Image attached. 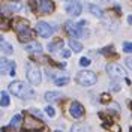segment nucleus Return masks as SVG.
<instances>
[{
    "instance_id": "nucleus-1",
    "label": "nucleus",
    "mask_w": 132,
    "mask_h": 132,
    "mask_svg": "<svg viewBox=\"0 0 132 132\" xmlns=\"http://www.w3.org/2000/svg\"><path fill=\"white\" fill-rule=\"evenodd\" d=\"M9 92L12 95H15L21 99H30L35 96V92H33L32 87H29L26 82L23 81H14L9 84Z\"/></svg>"
},
{
    "instance_id": "nucleus-2",
    "label": "nucleus",
    "mask_w": 132,
    "mask_h": 132,
    "mask_svg": "<svg viewBox=\"0 0 132 132\" xmlns=\"http://www.w3.org/2000/svg\"><path fill=\"white\" fill-rule=\"evenodd\" d=\"M96 80H98V77L92 71H80L75 77V81L82 87H90L93 84H96Z\"/></svg>"
},
{
    "instance_id": "nucleus-3",
    "label": "nucleus",
    "mask_w": 132,
    "mask_h": 132,
    "mask_svg": "<svg viewBox=\"0 0 132 132\" xmlns=\"http://www.w3.org/2000/svg\"><path fill=\"white\" fill-rule=\"evenodd\" d=\"M26 75H27V80H29L30 84H33V86L41 84V81H42L41 71H39V68H36L35 65L27 63V68H26Z\"/></svg>"
},
{
    "instance_id": "nucleus-4",
    "label": "nucleus",
    "mask_w": 132,
    "mask_h": 132,
    "mask_svg": "<svg viewBox=\"0 0 132 132\" xmlns=\"http://www.w3.org/2000/svg\"><path fill=\"white\" fill-rule=\"evenodd\" d=\"M65 11L71 16H78L82 12V5L78 0H65Z\"/></svg>"
},
{
    "instance_id": "nucleus-5",
    "label": "nucleus",
    "mask_w": 132,
    "mask_h": 132,
    "mask_svg": "<svg viewBox=\"0 0 132 132\" xmlns=\"http://www.w3.org/2000/svg\"><path fill=\"white\" fill-rule=\"evenodd\" d=\"M105 69H107L108 75L111 78H114V80L116 78H125L126 77V71L120 65H117V63H108Z\"/></svg>"
},
{
    "instance_id": "nucleus-6",
    "label": "nucleus",
    "mask_w": 132,
    "mask_h": 132,
    "mask_svg": "<svg viewBox=\"0 0 132 132\" xmlns=\"http://www.w3.org/2000/svg\"><path fill=\"white\" fill-rule=\"evenodd\" d=\"M65 29L66 32H68V35L71 36V38H82L84 36V30L81 29V26L75 24V23H72V21H68L65 24Z\"/></svg>"
},
{
    "instance_id": "nucleus-7",
    "label": "nucleus",
    "mask_w": 132,
    "mask_h": 132,
    "mask_svg": "<svg viewBox=\"0 0 132 132\" xmlns=\"http://www.w3.org/2000/svg\"><path fill=\"white\" fill-rule=\"evenodd\" d=\"M36 32L39 36L42 38H50L51 35H53V27L48 24V23H45V21H39L38 24H36Z\"/></svg>"
},
{
    "instance_id": "nucleus-8",
    "label": "nucleus",
    "mask_w": 132,
    "mask_h": 132,
    "mask_svg": "<svg viewBox=\"0 0 132 132\" xmlns=\"http://www.w3.org/2000/svg\"><path fill=\"white\" fill-rule=\"evenodd\" d=\"M69 113H71V116H72L74 119H80V117H82V114H84V108H82V105L80 102L74 101V102H71V105H69Z\"/></svg>"
},
{
    "instance_id": "nucleus-9",
    "label": "nucleus",
    "mask_w": 132,
    "mask_h": 132,
    "mask_svg": "<svg viewBox=\"0 0 132 132\" xmlns=\"http://www.w3.org/2000/svg\"><path fill=\"white\" fill-rule=\"evenodd\" d=\"M38 8L42 14H51L54 11V3L51 0H39L38 2Z\"/></svg>"
},
{
    "instance_id": "nucleus-10",
    "label": "nucleus",
    "mask_w": 132,
    "mask_h": 132,
    "mask_svg": "<svg viewBox=\"0 0 132 132\" xmlns=\"http://www.w3.org/2000/svg\"><path fill=\"white\" fill-rule=\"evenodd\" d=\"M86 9L90 12L92 15L96 16V18H102L104 16V12L101 11V8L96 6V5H93V3H86Z\"/></svg>"
},
{
    "instance_id": "nucleus-11",
    "label": "nucleus",
    "mask_w": 132,
    "mask_h": 132,
    "mask_svg": "<svg viewBox=\"0 0 132 132\" xmlns=\"http://www.w3.org/2000/svg\"><path fill=\"white\" fill-rule=\"evenodd\" d=\"M33 38V32L27 27V29H24V30H21V32H18V39L21 42H29L32 41Z\"/></svg>"
},
{
    "instance_id": "nucleus-12",
    "label": "nucleus",
    "mask_w": 132,
    "mask_h": 132,
    "mask_svg": "<svg viewBox=\"0 0 132 132\" xmlns=\"http://www.w3.org/2000/svg\"><path fill=\"white\" fill-rule=\"evenodd\" d=\"M71 132H90V126L87 123L78 122V123H75L71 126Z\"/></svg>"
},
{
    "instance_id": "nucleus-13",
    "label": "nucleus",
    "mask_w": 132,
    "mask_h": 132,
    "mask_svg": "<svg viewBox=\"0 0 132 132\" xmlns=\"http://www.w3.org/2000/svg\"><path fill=\"white\" fill-rule=\"evenodd\" d=\"M9 69H11V62L5 57H0V75L9 74Z\"/></svg>"
},
{
    "instance_id": "nucleus-14",
    "label": "nucleus",
    "mask_w": 132,
    "mask_h": 132,
    "mask_svg": "<svg viewBox=\"0 0 132 132\" xmlns=\"http://www.w3.org/2000/svg\"><path fill=\"white\" fill-rule=\"evenodd\" d=\"M26 51H29V53H41L42 51V45L39 42H30V44H27L24 47Z\"/></svg>"
},
{
    "instance_id": "nucleus-15",
    "label": "nucleus",
    "mask_w": 132,
    "mask_h": 132,
    "mask_svg": "<svg viewBox=\"0 0 132 132\" xmlns=\"http://www.w3.org/2000/svg\"><path fill=\"white\" fill-rule=\"evenodd\" d=\"M60 96H62V93L60 92H53V90H50L45 93V101L47 102H54V101H57V99H60Z\"/></svg>"
},
{
    "instance_id": "nucleus-16",
    "label": "nucleus",
    "mask_w": 132,
    "mask_h": 132,
    "mask_svg": "<svg viewBox=\"0 0 132 132\" xmlns=\"http://www.w3.org/2000/svg\"><path fill=\"white\" fill-rule=\"evenodd\" d=\"M63 44H65V42L62 41V39H57V41H54L53 44H50L48 45V51H51V53H54V51H60V50L63 48Z\"/></svg>"
},
{
    "instance_id": "nucleus-17",
    "label": "nucleus",
    "mask_w": 132,
    "mask_h": 132,
    "mask_svg": "<svg viewBox=\"0 0 132 132\" xmlns=\"http://www.w3.org/2000/svg\"><path fill=\"white\" fill-rule=\"evenodd\" d=\"M69 47H71V50H72V51H75V53H80V51L82 50L81 42L77 41L75 38H71V39H69Z\"/></svg>"
},
{
    "instance_id": "nucleus-18",
    "label": "nucleus",
    "mask_w": 132,
    "mask_h": 132,
    "mask_svg": "<svg viewBox=\"0 0 132 132\" xmlns=\"http://www.w3.org/2000/svg\"><path fill=\"white\" fill-rule=\"evenodd\" d=\"M0 50H2L5 54H12V51H14L12 45H11V44H8V42H5V41L0 42Z\"/></svg>"
},
{
    "instance_id": "nucleus-19",
    "label": "nucleus",
    "mask_w": 132,
    "mask_h": 132,
    "mask_svg": "<svg viewBox=\"0 0 132 132\" xmlns=\"http://www.w3.org/2000/svg\"><path fill=\"white\" fill-rule=\"evenodd\" d=\"M0 105H2V107H8V105H9V95H8V92H2V93H0Z\"/></svg>"
},
{
    "instance_id": "nucleus-20",
    "label": "nucleus",
    "mask_w": 132,
    "mask_h": 132,
    "mask_svg": "<svg viewBox=\"0 0 132 132\" xmlns=\"http://www.w3.org/2000/svg\"><path fill=\"white\" fill-rule=\"evenodd\" d=\"M14 27H15L16 32H21V30L27 29V21H24V20H16V23L14 24Z\"/></svg>"
},
{
    "instance_id": "nucleus-21",
    "label": "nucleus",
    "mask_w": 132,
    "mask_h": 132,
    "mask_svg": "<svg viewBox=\"0 0 132 132\" xmlns=\"http://www.w3.org/2000/svg\"><path fill=\"white\" fill-rule=\"evenodd\" d=\"M69 82V77H57L54 78V84L56 86H66Z\"/></svg>"
},
{
    "instance_id": "nucleus-22",
    "label": "nucleus",
    "mask_w": 132,
    "mask_h": 132,
    "mask_svg": "<svg viewBox=\"0 0 132 132\" xmlns=\"http://www.w3.org/2000/svg\"><path fill=\"white\" fill-rule=\"evenodd\" d=\"M20 123H21V114H15L12 119H11V123L9 125H11L12 128H15V126H18Z\"/></svg>"
},
{
    "instance_id": "nucleus-23",
    "label": "nucleus",
    "mask_w": 132,
    "mask_h": 132,
    "mask_svg": "<svg viewBox=\"0 0 132 132\" xmlns=\"http://www.w3.org/2000/svg\"><path fill=\"white\" fill-rule=\"evenodd\" d=\"M8 9L11 11V12H16V11L21 9V5L16 3V2H14V3H8Z\"/></svg>"
},
{
    "instance_id": "nucleus-24",
    "label": "nucleus",
    "mask_w": 132,
    "mask_h": 132,
    "mask_svg": "<svg viewBox=\"0 0 132 132\" xmlns=\"http://www.w3.org/2000/svg\"><path fill=\"white\" fill-rule=\"evenodd\" d=\"M30 113H32L33 116H36V117H38V119H44V114H42V111L41 110H38V108H32V110H30Z\"/></svg>"
},
{
    "instance_id": "nucleus-25",
    "label": "nucleus",
    "mask_w": 132,
    "mask_h": 132,
    "mask_svg": "<svg viewBox=\"0 0 132 132\" xmlns=\"http://www.w3.org/2000/svg\"><path fill=\"white\" fill-rule=\"evenodd\" d=\"M123 51L131 54V53H132V42H128V41L123 42Z\"/></svg>"
},
{
    "instance_id": "nucleus-26",
    "label": "nucleus",
    "mask_w": 132,
    "mask_h": 132,
    "mask_svg": "<svg viewBox=\"0 0 132 132\" xmlns=\"http://www.w3.org/2000/svg\"><path fill=\"white\" fill-rule=\"evenodd\" d=\"M45 113H47V116H48V117H54V116H56V111H54V108L51 107V105H47V108H45Z\"/></svg>"
},
{
    "instance_id": "nucleus-27",
    "label": "nucleus",
    "mask_w": 132,
    "mask_h": 132,
    "mask_svg": "<svg viewBox=\"0 0 132 132\" xmlns=\"http://www.w3.org/2000/svg\"><path fill=\"white\" fill-rule=\"evenodd\" d=\"M80 65H81L82 68L89 66V65H90V59H87V57H81V59H80Z\"/></svg>"
},
{
    "instance_id": "nucleus-28",
    "label": "nucleus",
    "mask_w": 132,
    "mask_h": 132,
    "mask_svg": "<svg viewBox=\"0 0 132 132\" xmlns=\"http://www.w3.org/2000/svg\"><path fill=\"white\" fill-rule=\"evenodd\" d=\"M8 27H9V21H8V20H3V21H0V29H2V30H6Z\"/></svg>"
},
{
    "instance_id": "nucleus-29",
    "label": "nucleus",
    "mask_w": 132,
    "mask_h": 132,
    "mask_svg": "<svg viewBox=\"0 0 132 132\" xmlns=\"http://www.w3.org/2000/svg\"><path fill=\"white\" fill-rule=\"evenodd\" d=\"M126 65H128V68H131V69H132V57L126 59Z\"/></svg>"
},
{
    "instance_id": "nucleus-30",
    "label": "nucleus",
    "mask_w": 132,
    "mask_h": 132,
    "mask_svg": "<svg viewBox=\"0 0 132 132\" xmlns=\"http://www.w3.org/2000/svg\"><path fill=\"white\" fill-rule=\"evenodd\" d=\"M62 56H63L65 59H68L69 56H71V53H69V51H63V53H62Z\"/></svg>"
},
{
    "instance_id": "nucleus-31",
    "label": "nucleus",
    "mask_w": 132,
    "mask_h": 132,
    "mask_svg": "<svg viewBox=\"0 0 132 132\" xmlns=\"http://www.w3.org/2000/svg\"><path fill=\"white\" fill-rule=\"evenodd\" d=\"M128 23H129V24H132V15L128 16Z\"/></svg>"
},
{
    "instance_id": "nucleus-32",
    "label": "nucleus",
    "mask_w": 132,
    "mask_h": 132,
    "mask_svg": "<svg viewBox=\"0 0 132 132\" xmlns=\"http://www.w3.org/2000/svg\"><path fill=\"white\" fill-rule=\"evenodd\" d=\"M30 132H42L41 129H38V131H36V129H35V131H30Z\"/></svg>"
},
{
    "instance_id": "nucleus-33",
    "label": "nucleus",
    "mask_w": 132,
    "mask_h": 132,
    "mask_svg": "<svg viewBox=\"0 0 132 132\" xmlns=\"http://www.w3.org/2000/svg\"><path fill=\"white\" fill-rule=\"evenodd\" d=\"M3 41V36H2V35H0V42Z\"/></svg>"
},
{
    "instance_id": "nucleus-34",
    "label": "nucleus",
    "mask_w": 132,
    "mask_h": 132,
    "mask_svg": "<svg viewBox=\"0 0 132 132\" xmlns=\"http://www.w3.org/2000/svg\"><path fill=\"white\" fill-rule=\"evenodd\" d=\"M0 12H2V5H0Z\"/></svg>"
},
{
    "instance_id": "nucleus-35",
    "label": "nucleus",
    "mask_w": 132,
    "mask_h": 132,
    "mask_svg": "<svg viewBox=\"0 0 132 132\" xmlns=\"http://www.w3.org/2000/svg\"><path fill=\"white\" fill-rule=\"evenodd\" d=\"M54 132H62V131H54Z\"/></svg>"
},
{
    "instance_id": "nucleus-36",
    "label": "nucleus",
    "mask_w": 132,
    "mask_h": 132,
    "mask_svg": "<svg viewBox=\"0 0 132 132\" xmlns=\"http://www.w3.org/2000/svg\"><path fill=\"white\" fill-rule=\"evenodd\" d=\"M0 132H2V131H0Z\"/></svg>"
},
{
    "instance_id": "nucleus-37",
    "label": "nucleus",
    "mask_w": 132,
    "mask_h": 132,
    "mask_svg": "<svg viewBox=\"0 0 132 132\" xmlns=\"http://www.w3.org/2000/svg\"><path fill=\"white\" fill-rule=\"evenodd\" d=\"M0 116H2V114H0Z\"/></svg>"
}]
</instances>
